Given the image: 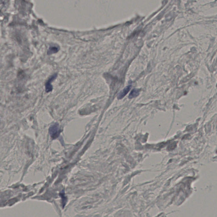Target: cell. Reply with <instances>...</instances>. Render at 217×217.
Masks as SVG:
<instances>
[{
	"label": "cell",
	"instance_id": "cell-2",
	"mask_svg": "<svg viewBox=\"0 0 217 217\" xmlns=\"http://www.w3.org/2000/svg\"><path fill=\"white\" fill-rule=\"evenodd\" d=\"M131 85H128L124 89H123V90L120 93L119 95H118V98L119 99H121L122 98H123V97L126 96V95L128 93V92L129 91V90L131 89Z\"/></svg>",
	"mask_w": 217,
	"mask_h": 217
},
{
	"label": "cell",
	"instance_id": "cell-4",
	"mask_svg": "<svg viewBox=\"0 0 217 217\" xmlns=\"http://www.w3.org/2000/svg\"><path fill=\"white\" fill-rule=\"evenodd\" d=\"M140 90L139 89H133L130 93L129 95V98L130 99H131V98H135V97L138 96L140 94Z\"/></svg>",
	"mask_w": 217,
	"mask_h": 217
},
{
	"label": "cell",
	"instance_id": "cell-5",
	"mask_svg": "<svg viewBox=\"0 0 217 217\" xmlns=\"http://www.w3.org/2000/svg\"><path fill=\"white\" fill-rule=\"evenodd\" d=\"M59 49H60V48L58 46L53 45V46H52L50 47L49 48L47 53L48 55H50V54H53V53H57V52L58 51Z\"/></svg>",
	"mask_w": 217,
	"mask_h": 217
},
{
	"label": "cell",
	"instance_id": "cell-3",
	"mask_svg": "<svg viewBox=\"0 0 217 217\" xmlns=\"http://www.w3.org/2000/svg\"><path fill=\"white\" fill-rule=\"evenodd\" d=\"M51 130L50 131H51L50 134H51L52 136L53 137V138H56V137L58 136L59 134V128L57 125H54L53 127H51Z\"/></svg>",
	"mask_w": 217,
	"mask_h": 217
},
{
	"label": "cell",
	"instance_id": "cell-1",
	"mask_svg": "<svg viewBox=\"0 0 217 217\" xmlns=\"http://www.w3.org/2000/svg\"><path fill=\"white\" fill-rule=\"evenodd\" d=\"M57 76V74H54L47 81V82L46 84V91L47 92H49L51 91L52 90V86L51 83L56 78Z\"/></svg>",
	"mask_w": 217,
	"mask_h": 217
}]
</instances>
